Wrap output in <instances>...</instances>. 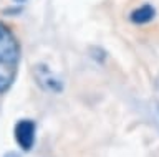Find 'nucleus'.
Instances as JSON below:
<instances>
[{
  "mask_svg": "<svg viewBox=\"0 0 159 157\" xmlns=\"http://www.w3.org/2000/svg\"><path fill=\"white\" fill-rule=\"evenodd\" d=\"M22 58V46L8 25L0 22V68L15 70Z\"/></svg>",
  "mask_w": 159,
  "mask_h": 157,
  "instance_id": "nucleus-1",
  "label": "nucleus"
},
{
  "mask_svg": "<svg viewBox=\"0 0 159 157\" xmlns=\"http://www.w3.org/2000/svg\"><path fill=\"white\" fill-rule=\"evenodd\" d=\"M32 76L40 89L50 94H61L65 91V83L47 63H35L32 66Z\"/></svg>",
  "mask_w": 159,
  "mask_h": 157,
  "instance_id": "nucleus-2",
  "label": "nucleus"
},
{
  "mask_svg": "<svg viewBox=\"0 0 159 157\" xmlns=\"http://www.w3.org/2000/svg\"><path fill=\"white\" fill-rule=\"evenodd\" d=\"M13 139L20 150L30 152L37 142V122L33 119H18L13 126Z\"/></svg>",
  "mask_w": 159,
  "mask_h": 157,
  "instance_id": "nucleus-3",
  "label": "nucleus"
},
{
  "mask_svg": "<svg viewBox=\"0 0 159 157\" xmlns=\"http://www.w3.org/2000/svg\"><path fill=\"white\" fill-rule=\"evenodd\" d=\"M154 17H156V8L151 3H144L129 13V22L134 25H148L154 20Z\"/></svg>",
  "mask_w": 159,
  "mask_h": 157,
  "instance_id": "nucleus-4",
  "label": "nucleus"
},
{
  "mask_svg": "<svg viewBox=\"0 0 159 157\" xmlns=\"http://www.w3.org/2000/svg\"><path fill=\"white\" fill-rule=\"evenodd\" d=\"M89 56H91V60H94L98 65H103L108 58V53L101 46H91L89 48Z\"/></svg>",
  "mask_w": 159,
  "mask_h": 157,
  "instance_id": "nucleus-5",
  "label": "nucleus"
},
{
  "mask_svg": "<svg viewBox=\"0 0 159 157\" xmlns=\"http://www.w3.org/2000/svg\"><path fill=\"white\" fill-rule=\"evenodd\" d=\"M13 85V78L8 76V75H0V94L7 93Z\"/></svg>",
  "mask_w": 159,
  "mask_h": 157,
  "instance_id": "nucleus-6",
  "label": "nucleus"
},
{
  "mask_svg": "<svg viewBox=\"0 0 159 157\" xmlns=\"http://www.w3.org/2000/svg\"><path fill=\"white\" fill-rule=\"evenodd\" d=\"M5 15H8V17H15V15H18V13H22V7H10V8H5L3 10Z\"/></svg>",
  "mask_w": 159,
  "mask_h": 157,
  "instance_id": "nucleus-7",
  "label": "nucleus"
},
{
  "mask_svg": "<svg viewBox=\"0 0 159 157\" xmlns=\"http://www.w3.org/2000/svg\"><path fill=\"white\" fill-rule=\"evenodd\" d=\"M2 157H20V154L17 150H8V152H5Z\"/></svg>",
  "mask_w": 159,
  "mask_h": 157,
  "instance_id": "nucleus-8",
  "label": "nucleus"
},
{
  "mask_svg": "<svg viewBox=\"0 0 159 157\" xmlns=\"http://www.w3.org/2000/svg\"><path fill=\"white\" fill-rule=\"evenodd\" d=\"M25 2H27V0H13V3H17V5H22Z\"/></svg>",
  "mask_w": 159,
  "mask_h": 157,
  "instance_id": "nucleus-9",
  "label": "nucleus"
}]
</instances>
